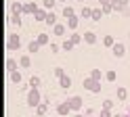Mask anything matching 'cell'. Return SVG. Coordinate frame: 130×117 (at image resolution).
I'll return each instance as SVG.
<instances>
[{
	"label": "cell",
	"instance_id": "obj_1",
	"mask_svg": "<svg viewBox=\"0 0 130 117\" xmlns=\"http://www.w3.org/2000/svg\"><path fill=\"white\" fill-rule=\"evenodd\" d=\"M42 100H44V96L40 94V90L38 88H31V90H27V105L29 107H38V105H42Z\"/></svg>",
	"mask_w": 130,
	"mask_h": 117
},
{
	"label": "cell",
	"instance_id": "obj_22",
	"mask_svg": "<svg viewBox=\"0 0 130 117\" xmlns=\"http://www.w3.org/2000/svg\"><path fill=\"white\" fill-rule=\"evenodd\" d=\"M101 109H103V111H109V113H111V111H113V100H111V98H105L103 103H101Z\"/></svg>",
	"mask_w": 130,
	"mask_h": 117
},
{
	"label": "cell",
	"instance_id": "obj_4",
	"mask_svg": "<svg viewBox=\"0 0 130 117\" xmlns=\"http://www.w3.org/2000/svg\"><path fill=\"white\" fill-rule=\"evenodd\" d=\"M67 100H69V107H71V111H74V113H78L80 109L84 107V98L80 96V94H74V96L67 98Z\"/></svg>",
	"mask_w": 130,
	"mask_h": 117
},
{
	"label": "cell",
	"instance_id": "obj_41",
	"mask_svg": "<svg viewBox=\"0 0 130 117\" xmlns=\"http://www.w3.org/2000/svg\"><path fill=\"white\" fill-rule=\"evenodd\" d=\"M78 2H84V0H78Z\"/></svg>",
	"mask_w": 130,
	"mask_h": 117
},
{
	"label": "cell",
	"instance_id": "obj_37",
	"mask_svg": "<svg viewBox=\"0 0 130 117\" xmlns=\"http://www.w3.org/2000/svg\"><path fill=\"white\" fill-rule=\"evenodd\" d=\"M84 117H94V109H90V107H88L86 111H84Z\"/></svg>",
	"mask_w": 130,
	"mask_h": 117
},
{
	"label": "cell",
	"instance_id": "obj_18",
	"mask_svg": "<svg viewBox=\"0 0 130 117\" xmlns=\"http://www.w3.org/2000/svg\"><path fill=\"white\" fill-rule=\"evenodd\" d=\"M59 86H61L63 90H67V88H71V77H69V75H63V77L59 80Z\"/></svg>",
	"mask_w": 130,
	"mask_h": 117
},
{
	"label": "cell",
	"instance_id": "obj_21",
	"mask_svg": "<svg viewBox=\"0 0 130 117\" xmlns=\"http://www.w3.org/2000/svg\"><path fill=\"white\" fill-rule=\"evenodd\" d=\"M29 65H31V58H29L27 54H23V56L19 58V67H21V69H27Z\"/></svg>",
	"mask_w": 130,
	"mask_h": 117
},
{
	"label": "cell",
	"instance_id": "obj_13",
	"mask_svg": "<svg viewBox=\"0 0 130 117\" xmlns=\"http://www.w3.org/2000/svg\"><path fill=\"white\" fill-rule=\"evenodd\" d=\"M78 23H80V15L76 13L74 17H69V19H67V23H65V25H67V27H69L71 31H76V27H78Z\"/></svg>",
	"mask_w": 130,
	"mask_h": 117
},
{
	"label": "cell",
	"instance_id": "obj_12",
	"mask_svg": "<svg viewBox=\"0 0 130 117\" xmlns=\"http://www.w3.org/2000/svg\"><path fill=\"white\" fill-rule=\"evenodd\" d=\"M9 80H11L13 84H23V73H21V69H17V71L9 73Z\"/></svg>",
	"mask_w": 130,
	"mask_h": 117
},
{
	"label": "cell",
	"instance_id": "obj_31",
	"mask_svg": "<svg viewBox=\"0 0 130 117\" xmlns=\"http://www.w3.org/2000/svg\"><path fill=\"white\" fill-rule=\"evenodd\" d=\"M27 84H29V88H40V77L38 75H31Z\"/></svg>",
	"mask_w": 130,
	"mask_h": 117
},
{
	"label": "cell",
	"instance_id": "obj_25",
	"mask_svg": "<svg viewBox=\"0 0 130 117\" xmlns=\"http://www.w3.org/2000/svg\"><path fill=\"white\" fill-rule=\"evenodd\" d=\"M46 25H57V13H53V11H48V17H46Z\"/></svg>",
	"mask_w": 130,
	"mask_h": 117
},
{
	"label": "cell",
	"instance_id": "obj_11",
	"mask_svg": "<svg viewBox=\"0 0 130 117\" xmlns=\"http://www.w3.org/2000/svg\"><path fill=\"white\" fill-rule=\"evenodd\" d=\"M36 40H38V44H40V46H46V44H51V36H48L46 31H40L38 36H36Z\"/></svg>",
	"mask_w": 130,
	"mask_h": 117
},
{
	"label": "cell",
	"instance_id": "obj_9",
	"mask_svg": "<svg viewBox=\"0 0 130 117\" xmlns=\"http://www.w3.org/2000/svg\"><path fill=\"white\" fill-rule=\"evenodd\" d=\"M82 38H84V42H86L88 46H92L94 42H96V33H94L92 29H86V31L82 33Z\"/></svg>",
	"mask_w": 130,
	"mask_h": 117
},
{
	"label": "cell",
	"instance_id": "obj_24",
	"mask_svg": "<svg viewBox=\"0 0 130 117\" xmlns=\"http://www.w3.org/2000/svg\"><path fill=\"white\" fill-rule=\"evenodd\" d=\"M38 48H40L38 40H29L27 42V52H38Z\"/></svg>",
	"mask_w": 130,
	"mask_h": 117
},
{
	"label": "cell",
	"instance_id": "obj_20",
	"mask_svg": "<svg viewBox=\"0 0 130 117\" xmlns=\"http://www.w3.org/2000/svg\"><path fill=\"white\" fill-rule=\"evenodd\" d=\"M92 21H101L103 19V8L101 6H96V8H92V17H90Z\"/></svg>",
	"mask_w": 130,
	"mask_h": 117
},
{
	"label": "cell",
	"instance_id": "obj_17",
	"mask_svg": "<svg viewBox=\"0 0 130 117\" xmlns=\"http://www.w3.org/2000/svg\"><path fill=\"white\" fill-rule=\"evenodd\" d=\"M88 77H92V80H96V82H101V80H103V71L94 67V69H90V73H88Z\"/></svg>",
	"mask_w": 130,
	"mask_h": 117
},
{
	"label": "cell",
	"instance_id": "obj_30",
	"mask_svg": "<svg viewBox=\"0 0 130 117\" xmlns=\"http://www.w3.org/2000/svg\"><path fill=\"white\" fill-rule=\"evenodd\" d=\"M69 40H71V42H74V44H80V42H84V38H82V36H80V33H78V31H71V36H69Z\"/></svg>",
	"mask_w": 130,
	"mask_h": 117
},
{
	"label": "cell",
	"instance_id": "obj_39",
	"mask_svg": "<svg viewBox=\"0 0 130 117\" xmlns=\"http://www.w3.org/2000/svg\"><path fill=\"white\" fill-rule=\"evenodd\" d=\"M74 117H84V113H74Z\"/></svg>",
	"mask_w": 130,
	"mask_h": 117
},
{
	"label": "cell",
	"instance_id": "obj_36",
	"mask_svg": "<svg viewBox=\"0 0 130 117\" xmlns=\"http://www.w3.org/2000/svg\"><path fill=\"white\" fill-rule=\"evenodd\" d=\"M101 8H103V15H109V13H113V4H103Z\"/></svg>",
	"mask_w": 130,
	"mask_h": 117
},
{
	"label": "cell",
	"instance_id": "obj_26",
	"mask_svg": "<svg viewBox=\"0 0 130 117\" xmlns=\"http://www.w3.org/2000/svg\"><path fill=\"white\" fill-rule=\"evenodd\" d=\"M9 21L13 25H21L23 23V15H9Z\"/></svg>",
	"mask_w": 130,
	"mask_h": 117
},
{
	"label": "cell",
	"instance_id": "obj_23",
	"mask_svg": "<svg viewBox=\"0 0 130 117\" xmlns=\"http://www.w3.org/2000/svg\"><path fill=\"white\" fill-rule=\"evenodd\" d=\"M80 17L90 19V17H92V6H82V8H80Z\"/></svg>",
	"mask_w": 130,
	"mask_h": 117
},
{
	"label": "cell",
	"instance_id": "obj_38",
	"mask_svg": "<svg viewBox=\"0 0 130 117\" xmlns=\"http://www.w3.org/2000/svg\"><path fill=\"white\" fill-rule=\"evenodd\" d=\"M116 2H118V4H122V6H126V8H128V2H130V0H116Z\"/></svg>",
	"mask_w": 130,
	"mask_h": 117
},
{
	"label": "cell",
	"instance_id": "obj_16",
	"mask_svg": "<svg viewBox=\"0 0 130 117\" xmlns=\"http://www.w3.org/2000/svg\"><path fill=\"white\" fill-rule=\"evenodd\" d=\"M11 15H23V4L21 2H11Z\"/></svg>",
	"mask_w": 130,
	"mask_h": 117
},
{
	"label": "cell",
	"instance_id": "obj_34",
	"mask_svg": "<svg viewBox=\"0 0 130 117\" xmlns=\"http://www.w3.org/2000/svg\"><path fill=\"white\" fill-rule=\"evenodd\" d=\"M63 75H67V73H65V69H63V67H59V65H57V67H55V77H57V80H61Z\"/></svg>",
	"mask_w": 130,
	"mask_h": 117
},
{
	"label": "cell",
	"instance_id": "obj_19",
	"mask_svg": "<svg viewBox=\"0 0 130 117\" xmlns=\"http://www.w3.org/2000/svg\"><path fill=\"white\" fill-rule=\"evenodd\" d=\"M65 29H67V25H63V23H57L53 31H55V36H65Z\"/></svg>",
	"mask_w": 130,
	"mask_h": 117
},
{
	"label": "cell",
	"instance_id": "obj_29",
	"mask_svg": "<svg viewBox=\"0 0 130 117\" xmlns=\"http://www.w3.org/2000/svg\"><path fill=\"white\" fill-rule=\"evenodd\" d=\"M76 11H74V6H63V17L65 19H69V17H74Z\"/></svg>",
	"mask_w": 130,
	"mask_h": 117
},
{
	"label": "cell",
	"instance_id": "obj_33",
	"mask_svg": "<svg viewBox=\"0 0 130 117\" xmlns=\"http://www.w3.org/2000/svg\"><path fill=\"white\" fill-rule=\"evenodd\" d=\"M55 2H59V0H42V6L46 8V11H53V6H55Z\"/></svg>",
	"mask_w": 130,
	"mask_h": 117
},
{
	"label": "cell",
	"instance_id": "obj_6",
	"mask_svg": "<svg viewBox=\"0 0 130 117\" xmlns=\"http://www.w3.org/2000/svg\"><path fill=\"white\" fill-rule=\"evenodd\" d=\"M67 113H71L69 100H63V103H59V105H57V115H59V117H63V115H67Z\"/></svg>",
	"mask_w": 130,
	"mask_h": 117
},
{
	"label": "cell",
	"instance_id": "obj_35",
	"mask_svg": "<svg viewBox=\"0 0 130 117\" xmlns=\"http://www.w3.org/2000/svg\"><path fill=\"white\" fill-rule=\"evenodd\" d=\"M48 48H51V52L53 54H57L61 50V44H57V42H51V44H48Z\"/></svg>",
	"mask_w": 130,
	"mask_h": 117
},
{
	"label": "cell",
	"instance_id": "obj_28",
	"mask_svg": "<svg viewBox=\"0 0 130 117\" xmlns=\"http://www.w3.org/2000/svg\"><path fill=\"white\" fill-rule=\"evenodd\" d=\"M116 96H118L120 100H126V98H128V92H126V88H122V86H120V88L116 90Z\"/></svg>",
	"mask_w": 130,
	"mask_h": 117
},
{
	"label": "cell",
	"instance_id": "obj_7",
	"mask_svg": "<svg viewBox=\"0 0 130 117\" xmlns=\"http://www.w3.org/2000/svg\"><path fill=\"white\" fill-rule=\"evenodd\" d=\"M111 52H113V56H124L126 54V44H122V42H116L113 44V48H111Z\"/></svg>",
	"mask_w": 130,
	"mask_h": 117
},
{
	"label": "cell",
	"instance_id": "obj_8",
	"mask_svg": "<svg viewBox=\"0 0 130 117\" xmlns=\"http://www.w3.org/2000/svg\"><path fill=\"white\" fill-rule=\"evenodd\" d=\"M46 17H48V11H46L44 6H40L38 11L34 13V19H36L38 23H46Z\"/></svg>",
	"mask_w": 130,
	"mask_h": 117
},
{
	"label": "cell",
	"instance_id": "obj_32",
	"mask_svg": "<svg viewBox=\"0 0 130 117\" xmlns=\"http://www.w3.org/2000/svg\"><path fill=\"white\" fill-rule=\"evenodd\" d=\"M74 46H76V44H74V42H71L69 38L61 42V48H63V50H71V48H74Z\"/></svg>",
	"mask_w": 130,
	"mask_h": 117
},
{
	"label": "cell",
	"instance_id": "obj_15",
	"mask_svg": "<svg viewBox=\"0 0 130 117\" xmlns=\"http://www.w3.org/2000/svg\"><path fill=\"white\" fill-rule=\"evenodd\" d=\"M38 8H40V6H38L36 2H25V4H23V15H25V13H31V15H34Z\"/></svg>",
	"mask_w": 130,
	"mask_h": 117
},
{
	"label": "cell",
	"instance_id": "obj_10",
	"mask_svg": "<svg viewBox=\"0 0 130 117\" xmlns=\"http://www.w3.org/2000/svg\"><path fill=\"white\" fill-rule=\"evenodd\" d=\"M46 111H48V96H44L42 105H38V107H36V115H38V117H42Z\"/></svg>",
	"mask_w": 130,
	"mask_h": 117
},
{
	"label": "cell",
	"instance_id": "obj_2",
	"mask_svg": "<svg viewBox=\"0 0 130 117\" xmlns=\"http://www.w3.org/2000/svg\"><path fill=\"white\" fill-rule=\"evenodd\" d=\"M19 48H21V36L11 31L6 36V50H19Z\"/></svg>",
	"mask_w": 130,
	"mask_h": 117
},
{
	"label": "cell",
	"instance_id": "obj_14",
	"mask_svg": "<svg viewBox=\"0 0 130 117\" xmlns=\"http://www.w3.org/2000/svg\"><path fill=\"white\" fill-rule=\"evenodd\" d=\"M101 42H103V46H107V48H113V44H116V38H113L111 33H105Z\"/></svg>",
	"mask_w": 130,
	"mask_h": 117
},
{
	"label": "cell",
	"instance_id": "obj_5",
	"mask_svg": "<svg viewBox=\"0 0 130 117\" xmlns=\"http://www.w3.org/2000/svg\"><path fill=\"white\" fill-rule=\"evenodd\" d=\"M4 67H6V71H9V73L21 69V67H19V61H17V58H13V56H9V58L4 61Z\"/></svg>",
	"mask_w": 130,
	"mask_h": 117
},
{
	"label": "cell",
	"instance_id": "obj_27",
	"mask_svg": "<svg viewBox=\"0 0 130 117\" xmlns=\"http://www.w3.org/2000/svg\"><path fill=\"white\" fill-rule=\"evenodd\" d=\"M116 77H118V71H113V69L105 71V82H116Z\"/></svg>",
	"mask_w": 130,
	"mask_h": 117
},
{
	"label": "cell",
	"instance_id": "obj_3",
	"mask_svg": "<svg viewBox=\"0 0 130 117\" xmlns=\"http://www.w3.org/2000/svg\"><path fill=\"white\" fill-rule=\"evenodd\" d=\"M82 86H84V90H88V92H101V82H96V80H92V77H84L82 80Z\"/></svg>",
	"mask_w": 130,
	"mask_h": 117
},
{
	"label": "cell",
	"instance_id": "obj_40",
	"mask_svg": "<svg viewBox=\"0 0 130 117\" xmlns=\"http://www.w3.org/2000/svg\"><path fill=\"white\" fill-rule=\"evenodd\" d=\"M59 2H67V0H59Z\"/></svg>",
	"mask_w": 130,
	"mask_h": 117
},
{
	"label": "cell",
	"instance_id": "obj_42",
	"mask_svg": "<svg viewBox=\"0 0 130 117\" xmlns=\"http://www.w3.org/2000/svg\"><path fill=\"white\" fill-rule=\"evenodd\" d=\"M57 117H59V115H57Z\"/></svg>",
	"mask_w": 130,
	"mask_h": 117
}]
</instances>
